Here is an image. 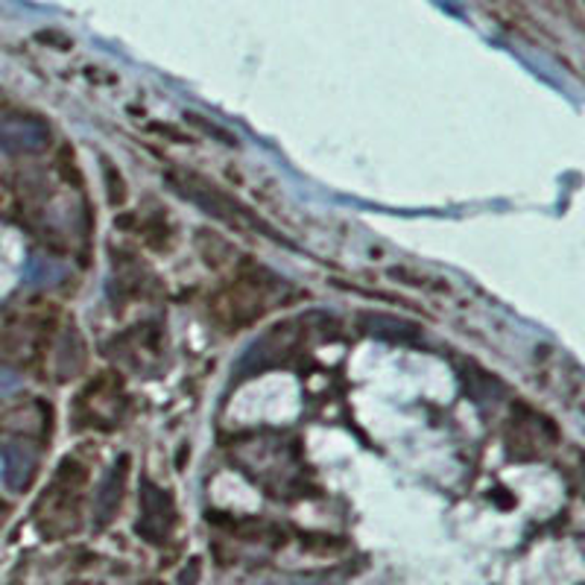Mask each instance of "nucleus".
<instances>
[{
	"instance_id": "nucleus-6",
	"label": "nucleus",
	"mask_w": 585,
	"mask_h": 585,
	"mask_svg": "<svg viewBox=\"0 0 585 585\" xmlns=\"http://www.w3.org/2000/svg\"><path fill=\"white\" fill-rule=\"evenodd\" d=\"M129 469H132V457L120 454L117 462L106 471V478L100 480L94 495V527H109L115 521L117 509L124 504L126 483H129Z\"/></svg>"
},
{
	"instance_id": "nucleus-8",
	"label": "nucleus",
	"mask_w": 585,
	"mask_h": 585,
	"mask_svg": "<svg viewBox=\"0 0 585 585\" xmlns=\"http://www.w3.org/2000/svg\"><path fill=\"white\" fill-rule=\"evenodd\" d=\"M103 174H106L109 182V202H112V205H124L126 200L124 179H120V174H117L115 167H112V162H106V158H103Z\"/></svg>"
},
{
	"instance_id": "nucleus-3",
	"label": "nucleus",
	"mask_w": 585,
	"mask_h": 585,
	"mask_svg": "<svg viewBox=\"0 0 585 585\" xmlns=\"http://www.w3.org/2000/svg\"><path fill=\"white\" fill-rule=\"evenodd\" d=\"M167 182L174 185L185 200H191L193 205H200L202 212L212 214L214 220L226 222V226H231V229L238 231H264L267 238L281 240L269 222L260 220L258 214H252L243 202L229 196V193L222 191V188H217L214 182H208V179H202V176L196 174H182V170H170V174H167Z\"/></svg>"
},
{
	"instance_id": "nucleus-11",
	"label": "nucleus",
	"mask_w": 585,
	"mask_h": 585,
	"mask_svg": "<svg viewBox=\"0 0 585 585\" xmlns=\"http://www.w3.org/2000/svg\"><path fill=\"white\" fill-rule=\"evenodd\" d=\"M74 585H79V583H74Z\"/></svg>"
},
{
	"instance_id": "nucleus-9",
	"label": "nucleus",
	"mask_w": 585,
	"mask_h": 585,
	"mask_svg": "<svg viewBox=\"0 0 585 585\" xmlns=\"http://www.w3.org/2000/svg\"><path fill=\"white\" fill-rule=\"evenodd\" d=\"M202 574V559H191V565L179 574V585H196Z\"/></svg>"
},
{
	"instance_id": "nucleus-7",
	"label": "nucleus",
	"mask_w": 585,
	"mask_h": 585,
	"mask_svg": "<svg viewBox=\"0 0 585 585\" xmlns=\"http://www.w3.org/2000/svg\"><path fill=\"white\" fill-rule=\"evenodd\" d=\"M36 454H29L27 445H10L3 448V478L10 483L12 489H27L29 480L36 474Z\"/></svg>"
},
{
	"instance_id": "nucleus-5",
	"label": "nucleus",
	"mask_w": 585,
	"mask_h": 585,
	"mask_svg": "<svg viewBox=\"0 0 585 585\" xmlns=\"http://www.w3.org/2000/svg\"><path fill=\"white\" fill-rule=\"evenodd\" d=\"M50 144V129L36 117L0 115V153H41Z\"/></svg>"
},
{
	"instance_id": "nucleus-10",
	"label": "nucleus",
	"mask_w": 585,
	"mask_h": 585,
	"mask_svg": "<svg viewBox=\"0 0 585 585\" xmlns=\"http://www.w3.org/2000/svg\"><path fill=\"white\" fill-rule=\"evenodd\" d=\"M141 585H164V583H158V580H150V583H141Z\"/></svg>"
},
{
	"instance_id": "nucleus-1",
	"label": "nucleus",
	"mask_w": 585,
	"mask_h": 585,
	"mask_svg": "<svg viewBox=\"0 0 585 585\" xmlns=\"http://www.w3.org/2000/svg\"><path fill=\"white\" fill-rule=\"evenodd\" d=\"M88 483V471L77 460H62L53 486L41 495L36 507V521H39L41 536L56 538L67 536L79 527L82 521V489Z\"/></svg>"
},
{
	"instance_id": "nucleus-4",
	"label": "nucleus",
	"mask_w": 585,
	"mask_h": 585,
	"mask_svg": "<svg viewBox=\"0 0 585 585\" xmlns=\"http://www.w3.org/2000/svg\"><path fill=\"white\" fill-rule=\"evenodd\" d=\"M176 521V500L174 495L153 480H141V519L135 524V533L150 542V545H164L174 533Z\"/></svg>"
},
{
	"instance_id": "nucleus-2",
	"label": "nucleus",
	"mask_w": 585,
	"mask_h": 585,
	"mask_svg": "<svg viewBox=\"0 0 585 585\" xmlns=\"http://www.w3.org/2000/svg\"><path fill=\"white\" fill-rule=\"evenodd\" d=\"M276 290H281V279L250 264L246 272H240L238 281H231V288H226L220 296L214 298V317L220 319L229 331H240V328L252 326L255 319L267 314L272 307Z\"/></svg>"
}]
</instances>
